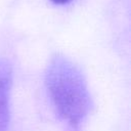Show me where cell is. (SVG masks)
<instances>
[{"label":"cell","mask_w":131,"mask_h":131,"mask_svg":"<svg viewBox=\"0 0 131 131\" xmlns=\"http://www.w3.org/2000/svg\"><path fill=\"white\" fill-rule=\"evenodd\" d=\"M12 68L6 59H0V131H7L10 121V92Z\"/></svg>","instance_id":"7a4b0ae2"},{"label":"cell","mask_w":131,"mask_h":131,"mask_svg":"<svg viewBox=\"0 0 131 131\" xmlns=\"http://www.w3.org/2000/svg\"><path fill=\"white\" fill-rule=\"evenodd\" d=\"M45 85L57 113L70 124L79 125L89 114L91 97L80 69L64 56L56 55L49 61Z\"/></svg>","instance_id":"6da1fadb"},{"label":"cell","mask_w":131,"mask_h":131,"mask_svg":"<svg viewBox=\"0 0 131 131\" xmlns=\"http://www.w3.org/2000/svg\"><path fill=\"white\" fill-rule=\"evenodd\" d=\"M52 1L55 2V3H58V4H64V3H68L72 0H52Z\"/></svg>","instance_id":"3957f363"}]
</instances>
